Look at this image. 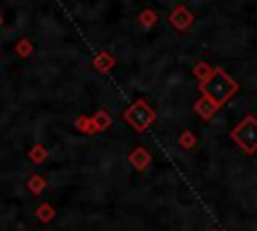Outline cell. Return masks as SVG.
<instances>
[{"mask_svg": "<svg viewBox=\"0 0 257 231\" xmlns=\"http://www.w3.org/2000/svg\"><path fill=\"white\" fill-rule=\"evenodd\" d=\"M199 90H201V94H207L209 98H213L215 102H219L223 106L239 92V82L235 78H231L223 68H215L213 74L205 82L199 84Z\"/></svg>", "mask_w": 257, "mask_h": 231, "instance_id": "1", "label": "cell"}, {"mask_svg": "<svg viewBox=\"0 0 257 231\" xmlns=\"http://www.w3.org/2000/svg\"><path fill=\"white\" fill-rule=\"evenodd\" d=\"M231 139L239 145V149L247 155L257 153V117L245 114L239 125L231 131Z\"/></svg>", "mask_w": 257, "mask_h": 231, "instance_id": "2", "label": "cell"}, {"mask_svg": "<svg viewBox=\"0 0 257 231\" xmlns=\"http://www.w3.org/2000/svg\"><path fill=\"white\" fill-rule=\"evenodd\" d=\"M124 121L139 133L147 131L153 121H155V110L145 102V100H135L126 110H124Z\"/></svg>", "mask_w": 257, "mask_h": 231, "instance_id": "3", "label": "cell"}, {"mask_svg": "<svg viewBox=\"0 0 257 231\" xmlns=\"http://www.w3.org/2000/svg\"><path fill=\"white\" fill-rule=\"evenodd\" d=\"M193 20H195L193 12H191L187 6H183V4L175 6V8L171 10V14H169V22H171L177 30H187V28H191Z\"/></svg>", "mask_w": 257, "mask_h": 231, "instance_id": "4", "label": "cell"}, {"mask_svg": "<svg viewBox=\"0 0 257 231\" xmlns=\"http://www.w3.org/2000/svg\"><path fill=\"white\" fill-rule=\"evenodd\" d=\"M193 108H195V112H197L203 121H211V119L219 112L221 104H219V102H215L213 98H209L207 94H201V98H199V100H195Z\"/></svg>", "mask_w": 257, "mask_h": 231, "instance_id": "5", "label": "cell"}, {"mask_svg": "<svg viewBox=\"0 0 257 231\" xmlns=\"http://www.w3.org/2000/svg\"><path fill=\"white\" fill-rule=\"evenodd\" d=\"M151 153L145 149V147H135L128 155V163L137 169V171H145L149 165H151Z\"/></svg>", "mask_w": 257, "mask_h": 231, "instance_id": "6", "label": "cell"}, {"mask_svg": "<svg viewBox=\"0 0 257 231\" xmlns=\"http://www.w3.org/2000/svg\"><path fill=\"white\" fill-rule=\"evenodd\" d=\"M92 64H94V68H96L98 72H110V70L114 68L116 60H114V56H112L110 52H98V54L92 58Z\"/></svg>", "mask_w": 257, "mask_h": 231, "instance_id": "7", "label": "cell"}, {"mask_svg": "<svg viewBox=\"0 0 257 231\" xmlns=\"http://www.w3.org/2000/svg\"><path fill=\"white\" fill-rule=\"evenodd\" d=\"M74 127H76L80 133H84V135H96V133H100V131L96 129V125H94L92 117H86V114H80V117H76V121H74Z\"/></svg>", "mask_w": 257, "mask_h": 231, "instance_id": "8", "label": "cell"}, {"mask_svg": "<svg viewBox=\"0 0 257 231\" xmlns=\"http://www.w3.org/2000/svg\"><path fill=\"white\" fill-rule=\"evenodd\" d=\"M213 66L209 64V62H197L195 66H193V74H195V78L199 80V82H205L211 74H213Z\"/></svg>", "mask_w": 257, "mask_h": 231, "instance_id": "9", "label": "cell"}, {"mask_svg": "<svg viewBox=\"0 0 257 231\" xmlns=\"http://www.w3.org/2000/svg\"><path fill=\"white\" fill-rule=\"evenodd\" d=\"M139 24L145 26V28H153L157 24V12L151 10V8H145L141 14H139Z\"/></svg>", "mask_w": 257, "mask_h": 231, "instance_id": "10", "label": "cell"}, {"mask_svg": "<svg viewBox=\"0 0 257 231\" xmlns=\"http://www.w3.org/2000/svg\"><path fill=\"white\" fill-rule=\"evenodd\" d=\"M32 50H34V46H32V42H30L28 38H20V40L14 44V52H16L20 58L30 56V54H32Z\"/></svg>", "mask_w": 257, "mask_h": 231, "instance_id": "11", "label": "cell"}, {"mask_svg": "<svg viewBox=\"0 0 257 231\" xmlns=\"http://www.w3.org/2000/svg\"><path fill=\"white\" fill-rule=\"evenodd\" d=\"M46 157H48V149H46L44 145H40V143L34 145V147L28 151V159H30L32 163H42Z\"/></svg>", "mask_w": 257, "mask_h": 231, "instance_id": "12", "label": "cell"}, {"mask_svg": "<svg viewBox=\"0 0 257 231\" xmlns=\"http://www.w3.org/2000/svg\"><path fill=\"white\" fill-rule=\"evenodd\" d=\"M92 121H94V125H96L98 131H106V129L110 127V123H112V117H110L106 110H98V112L92 117Z\"/></svg>", "mask_w": 257, "mask_h": 231, "instance_id": "13", "label": "cell"}, {"mask_svg": "<svg viewBox=\"0 0 257 231\" xmlns=\"http://www.w3.org/2000/svg\"><path fill=\"white\" fill-rule=\"evenodd\" d=\"M195 145H197V137L193 131H183L179 135V147L181 149H193Z\"/></svg>", "mask_w": 257, "mask_h": 231, "instance_id": "14", "label": "cell"}, {"mask_svg": "<svg viewBox=\"0 0 257 231\" xmlns=\"http://www.w3.org/2000/svg\"><path fill=\"white\" fill-rule=\"evenodd\" d=\"M44 187H46V179L42 177V175H32L30 179H28V191H32V193H42L44 191Z\"/></svg>", "mask_w": 257, "mask_h": 231, "instance_id": "15", "label": "cell"}, {"mask_svg": "<svg viewBox=\"0 0 257 231\" xmlns=\"http://www.w3.org/2000/svg\"><path fill=\"white\" fill-rule=\"evenodd\" d=\"M36 217H38L42 223H48V221H52V219H54V209H52V205H48V203H42V205L36 209Z\"/></svg>", "mask_w": 257, "mask_h": 231, "instance_id": "16", "label": "cell"}, {"mask_svg": "<svg viewBox=\"0 0 257 231\" xmlns=\"http://www.w3.org/2000/svg\"><path fill=\"white\" fill-rule=\"evenodd\" d=\"M2 22H4V20H2V14H0V26H2Z\"/></svg>", "mask_w": 257, "mask_h": 231, "instance_id": "17", "label": "cell"}, {"mask_svg": "<svg viewBox=\"0 0 257 231\" xmlns=\"http://www.w3.org/2000/svg\"><path fill=\"white\" fill-rule=\"evenodd\" d=\"M211 231H219V229H211Z\"/></svg>", "mask_w": 257, "mask_h": 231, "instance_id": "18", "label": "cell"}]
</instances>
